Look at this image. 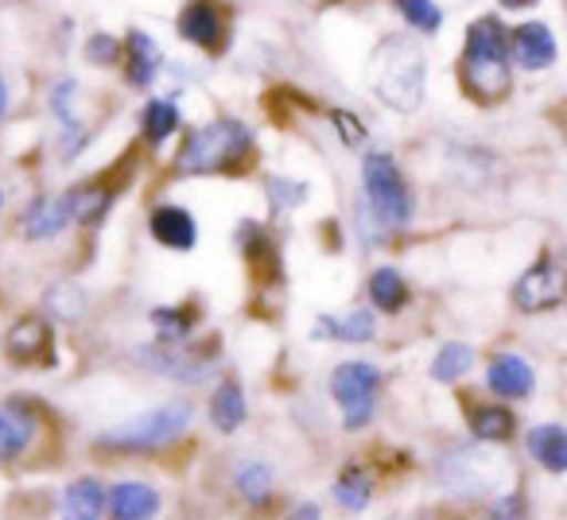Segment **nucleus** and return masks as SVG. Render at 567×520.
<instances>
[{
  "label": "nucleus",
  "instance_id": "1",
  "mask_svg": "<svg viewBox=\"0 0 567 520\" xmlns=\"http://www.w3.org/2000/svg\"><path fill=\"white\" fill-rule=\"evenodd\" d=\"M373 97L396 113H416L427 90V59L409 35H385L370 59Z\"/></svg>",
  "mask_w": 567,
  "mask_h": 520
},
{
  "label": "nucleus",
  "instance_id": "2",
  "mask_svg": "<svg viewBox=\"0 0 567 520\" xmlns=\"http://www.w3.org/2000/svg\"><path fill=\"white\" fill-rule=\"evenodd\" d=\"M252 152V133L237 117H218L187 133L179 156H175V175H221L237 171Z\"/></svg>",
  "mask_w": 567,
  "mask_h": 520
},
{
  "label": "nucleus",
  "instance_id": "3",
  "mask_svg": "<svg viewBox=\"0 0 567 520\" xmlns=\"http://www.w3.org/2000/svg\"><path fill=\"white\" fill-rule=\"evenodd\" d=\"M463 79L478 102H497L509 94V32L497 17H478L466 28Z\"/></svg>",
  "mask_w": 567,
  "mask_h": 520
},
{
  "label": "nucleus",
  "instance_id": "4",
  "mask_svg": "<svg viewBox=\"0 0 567 520\" xmlns=\"http://www.w3.org/2000/svg\"><path fill=\"white\" fill-rule=\"evenodd\" d=\"M190 419H195V408H190L187 401H167V404H159V408L144 412V416L125 419V424L113 427V431H102L97 435V447L117 450V455H128V450H159L179 439Z\"/></svg>",
  "mask_w": 567,
  "mask_h": 520
},
{
  "label": "nucleus",
  "instance_id": "5",
  "mask_svg": "<svg viewBox=\"0 0 567 520\" xmlns=\"http://www.w3.org/2000/svg\"><path fill=\"white\" fill-rule=\"evenodd\" d=\"M362 187H365V202L378 214V221H385V226H393V229L409 226L416 202H412L409 183H404L401 167H396V159L389 156V152H365Z\"/></svg>",
  "mask_w": 567,
  "mask_h": 520
},
{
  "label": "nucleus",
  "instance_id": "6",
  "mask_svg": "<svg viewBox=\"0 0 567 520\" xmlns=\"http://www.w3.org/2000/svg\"><path fill=\"white\" fill-rule=\"evenodd\" d=\"M381 388V370L370 362H347L331 373V396L339 401L347 427H365Z\"/></svg>",
  "mask_w": 567,
  "mask_h": 520
},
{
  "label": "nucleus",
  "instance_id": "7",
  "mask_svg": "<svg viewBox=\"0 0 567 520\" xmlns=\"http://www.w3.org/2000/svg\"><path fill=\"white\" fill-rule=\"evenodd\" d=\"M559 300H564V269L556 260H540L513 288V303L520 311H551L559 308Z\"/></svg>",
  "mask_w": 567,
  "mask_h": 520
},
{
  "label": "nucleus",
  "instance_id": "8",
  "mask_svg": "<svg viewBox=\"0 0 567 520\" xmlns=\"http://www.w3.org/2000/svg\"><path fill=\"white\" fill-rule=\"evenodd\" d=\"M179 35L190 48L218 55L221 40H226V17L214 0H187V9L179 12Z\"/></svg>",
  "mask_w": 567,
  "mask_h": 520
},
{
  "label": "nucleus",
  "instance_id": "9",
  "mask_svg": "<svg viewBox=\"0 0 567 520\" xmlns=\"http://www.w3.org/2000/svg\"><path fill=\"white\" fill-rule=\"evenodd\" d=\"M556 35L544 20H528L509 32V59L525 71H548L556 63Z\"/></svg>",
  "mask_w": 567,
  "mask_h": 520
},
{
  "label": "nucleus",
  "instance_id": "10",
  "mask_svg": "<svg viewBox=\"0 0 567 520\" xmlns=\"http://www.w3.org/2000/svg\"><path fill=\"white\" fill-rule=\"evenodd\" d=\"M121 59L128 63V86H136V90L152 86L156 74H159V66H164V51H159L156 40H152L148 32H141V28H133V32L125 35Z\"/></svg>",
  "mask_w": 567,
  "mask_h": 520
},
{
  "label": "nucleus",
  "instance_id": "11",
  "mask_svg": "<svg viewBox=\"0 0 567 520\" xmlns=\"http://www.w3.org/2000/svg\"><path fill=\"white\" fill-rule=\"evenodd\" d=\"M148 226H152V237H156L159 245H167V249L187 252L198 245V221L190 218V210H183V206H172V202L156 206Z\"/></svg>",
  "mask_w": 567,
  "mask_h": 520
},
{
  "label": "nucleus",
  "instance_id": "12",
  "mask_svg": "<svg viewBox=\"0 0 567 520\" xmlns=\"http://www.w3.org/2000/svg\"><path fill=\"white\" fill-rule=\"evenodd\" d=\"M486 385L494 388L497 396H505V401H520V396L533 393L536 373L520 354H497L486 370Z\"/></svg>",
  "mask_w": 567,
  "mask_h": 520
},
{
  "label": "nucleus",
  "instance_id": "13",
  "mask_svg": "<svg viewBox=\"0 0 567 520\" xmlns=\"http://www.w3.org/2000/svg\"><path fill=\"white\" fill-rule=\"evenodd\" d=\"M4 350H9V357L20 365H35L40 357H51V326L43 323L40 315L20 319L9 331V339H4Z\"/></svg>",
  "mask_w": 567,
  "mask_h": 520
},
{
  "label": "nucleus",
  "instance_id": "14",
  "mask_svg": "<svg viewBox=\"0 0 567 520\" xmlns=\"http://www.w3.org/2000/svg\"><path fill=\"white\" fill-rule=\"evenodd\" d=\"M159 512V493L148 481H117L110 493L113 520H152Z\"/></svg>",
  "mask_w": 567,
  "mask_h": 520
},
{
  "label": "nucleus",
  "instance_id": "15",
  "mask_svg": "<svg viewBox=\"0 0 567 520\" xmlns=\"http://www.w3.org/2000/svg\"><path fill=\"white\" fill-rule=\"evenodd\" d=\"M141 354V362L148 365V370L164 373V377H175V381H203L206 373H210V362H198V357L183 354L179 346H141L136 350Z\"/></svg>",
  "mask_w": 567,
  "mask_h": 520
},
{
  "label": "nucleus",
  "instance_id": "16",
  "mask_svg": "<svg viewBox=\"0 0 567 520\" xmlns=\"http://www.w3.org/2000/svg\"><path fill=\"white\" fill-rule=\"evenodd\" d=\"M24 233L32 237V241H48V237L63 233L66 226H71V214H66V195L63 198H35L32 206L24 210Z\"/></svg>",
  "mask_w": 567,
  "mask_h": 520
},
{
  "label": "nucleus",
  "instance_id": "17",
  "mask_svg": "<svg viewBox=\"0 0 567 520\" xmlns=\"http://www.w3.org/2000/svg\"><path fill=\"white\" fill-rule=\"evenodd\" d=\"M373 331H378V323H373L370 311H350V315H323L316 319V339L323 342H373Z\"/></svg>",
  "mask_w": 567,
  "mask_h": 520
},
{
  "label": "nucleus",
  "instance_id": "18",
  "mask_svg": "<svg viewBox=\"0 0 567 520\" xmlns=\"http://www.w3.org/2000/svg\"><path fill=\"white\" fill-rule=\"evenodd\" d=\"M35 439V416L20 404H0V458H17Z\"/></svg>",
  "mask_w": 567,
  "mask_h": 520
},
{
  "label": "nucleus",
  "instance_id": "19",
  "mask_svg": "<svg viewBox=\"0 0 567 520\" xmlns=\"http://www.w3.org/2000/svg\"><path fill=\"white\" fill-rule=\"evenodd\" d=\"M105 489L94 478H79L63 489V520H102Z\"/></svg>",
  "mask_w": 567,
  "mask_h": 520
},
{
  "label": "nucleus",
  "instance_id": "20",
  "mask_svg": "<svg viewBox=\"0 0 567 520\" xmlns=\"http://www.w3.org/2000/svg\"><path fill=\"white\" fill-rule=\"evenodd\" d=\"M528 450L533 458L551 474H564L567 470V431L559 424H540L528 431Z\"/></svg>",
  "mask_w": 567,
  "mask_h": 520
},
{
  "label": "nucleus",
  "instance_id": "21",
  "mask_svg": "<svg viewBox=\"0 0 567 520\" xmlns=\"http://www.w3.org/2000/svg\"><path fill=\"white\" fill-rule=\"evenodd\" d=\"M141 133L152 148H159V144L172 141V136L179 133V105H175V97H152V102L144 105Z\"/></svg>",
  "mask_w": 567,
  "mask_h": 520
},
{
  "label": "nucleus",
  "instance_id": "22",
  "mask_svg": "<svg viewBox=\"0 0 567 520\" xmlns=\"http://www.w3.org/2000/svg\"><path fill=\"white\" fill-rule=\"evenodd\" d=\"M110 202H113V190H102V187H94V183H86V187H74L71 195H66V214H71V221H79V226H94V221H102L105 214H110Z\"/></svg>",
  "mask_w": 567,
  "mask_h": 520
},
{
  "label": "nucleus",
  "instance_id": "23",
  "mask_svg": "<svg viewBox=\"0 0 567 520\" xmlns=\"http://www.w3.org/2000/svg\"><path fill=\"white\" fill-rule=\"evenodd\" d=\"M370 300H373V308H381L385 315H393V311H401L404 303H409V284H404V277L393 264H381L370 277Z\"/></svg>",
  "mask_w": 567,
  "mask_h": 520
},
{
  "label": "nucleus",
  "instance_id": "24",
  "mask_svg": "<svg viewBox=\"0 0 567 520\" xmlns=\"http://www.w3.org/2000/svg\"><path fill=\"white\" fill-rule=\"evenodd\" d=\"M210 419L218 431H237V427L245 424V393L234 381L218 385V393H214V401H210Z\"/></svg>",
  "mask_w": 567,
  "mask_h": 520
},
{
  "label": "nucleus",
  "instance_id": "25",
  "mask_svg": "<svg viewBox=\"0 0 567 520\" xmlns=\"http://www.w3.org/2000/svg\"><path fill=\"white\" fill-rule=\"evenodd\" d=\"M370 497H373V478L362 466H350V470L339 474V481H334V501H339L342 509H350V512L365 509Z\"/></svg>",
  "mask_w": 567,
  "mask_h": 520
},
{
  "label": "nucleus",
  "instance_id": "26",
  "mask_svg": "<svg viewBox=\"0 0 567 520\" xmlns=\"http://www.w3.org/2000/svg\"><path fill=\"white\" fill-rule=\"evenodd\" d=\"M471 431L474 439H486V443H502L513 435V412L502 408V404H486V408H474L471 412Z\"/></svg>",
  "mask_w": 567,
  "mask_h": 520
},
{
  "label": "nucleus",
  "instance_id": "27",
  "mask_svg": "<svg viewBox=\"0 0 567 520\" xmlns=\"http://www.w3.org/2000/svg\"><path fill=\"white\" fill-rule=\"evenodd\" d=\"M471 370H474V350L466 342H447L432 362V377L443 381V385H451V381H458Z\"/></svg>",
  "mask_w": 567,
  "mask_h": 520
},
{
  "label": "nucleus",
  "instance_id": "28",
  "mask_svg": "<svg viewBox=\"0 0 567 520\" xmlns=\"http://www.w3.org/2000/svg\"><path fill=\"white\" fill-rule=\"evenodd\" d=\"M152 323H156L159 342H164V346H183V342L190 339V331H195V315H190L187 308H159V311H152Z\"/></svg>",
  "mask_w": 567,
  "mask_h": 520
},
{
  "label": "nucleus",
  "instance_id": "29",
  "mask_svg": "<svg viewBox=\"0 0 567 520\" xmlns=\"http://www.w3.org/2000/svg\"><path fill=\"white\" fill-rule=\"evenodd\" d=\"M237 493L249 505H268V497H272V474H268V466L245 462L241 470H237Z\"/></svg>",
  "mask_w": 567,
  "mask_h": 520
},
{
  "label": "nucleus",
  "instance_id": "30",
  "mask_svg": "<svg viewBox=\"0 0 567 520\" xmlns=\"http://www.w3.org/2000/svg\"><path fill=\"white\" fill-rule=\"evenodd\" d=\"M393 4H396V12H401V17L416 28V32L432 35V32H440V28H443V12H440V4H435V0H393Z\"/></svg>",
  "mask_w": 567,
  "mask_h": 520
},
{
  "label": "nucleus",
  "instance_id": "31",
  "mask_svg": "<svg viewBox=\"0 0 567 520\" xmlns=\"http://www.w3.org/2000/svg\"><path fill=\"white\" fill-rule=\"evenodd\" d=\"M265 190H268V202H272L276 214L296 210V206H303V198H308V183L284 179V175H268Z\"/></svg>",
  "mask_w": 567,
  "mask_h": 520
},
{
  "label": "nucleus",
  "instance_id": "32",
  "mask_svg": "<svg viewBox=\"0 0 567 520\" xmlns=\"http://www.w3.org/2000/svg\"><path fill=\"white\" fill-rule=\"evenodd\" d=\"M48 308L55 311L59 319H79L82 311H86V295H82L74 284H59L48 292Z\"/></svg>",
  "mask_w": 567,
  "mask_h": 520
},
{
  "label": "nucleus",
  "instance_id": "33",
  "mask_svg": "<svg viewBox=\"0 0 567 520\" xmlns=\"http://www.w3.org/2000/svg\"><path fill=\"white\" fill-rule=\"evenodd\" d=\"M86 63L90 66H113L121 63V43L110 32H94L86 40Z\"/></svg>",
  "mask_w": 567,
  "mask_h": 520
},
{
  "label": "nucleus",
  "instance_id": "34",
  "mask_svg": "<svg viewBox=\"0 0 567 520\" xmlns=\"http://www.w3.org/2000/svg\"><path fill=\"white\" fill-rule=\"evenodd\" d=\"M331 121L339 125V136L350 144V148H358V144L365 141V128H362V121L358 117H350L347 110H331Z\"/></svg>",
  "mask_w": 567,
  "mask_h": 520
},
{
  "label": "nucleus",
  "instance_id": "35",
  "mask_svg": "<svg viewBox=\"0 0 567 520\" xmlns=\"http://www.w3.org/2000/svg\"><path fill=\"white\" fill-rule=\"evenodd\" d=\"M520 512H525V501H520V493H509L505 501L494 505V512H489V517H494V520H520Z\"/></svg>",
  "mask_w": 567,
  "mask_h": 520
},
{
  "label": "nucleus",
  "instance_id": "36",
  "mask_svg": "<svg viewBox=\"0 0 567 520\" xmlns=\"http://www.w3.org/2000/svg\"><path fill=\"white\" fill-rule=\"evenodd\" d=\"M288 520H323V512H319V505H300Z\"/></svg>",
  "mask_w": 567,
  "mask_h": 520
},
{
  "label": "nucleus",
  "instance_id": "37",
  "mask_svg": "<svg viewBox=\"0 0 567 520\" xmlns=\"http://www.w3.org/2000/svg\"><path fill=\"white\" fill-rule=\"evenodd\" d=\"M9 113V86H4V79H0V117Z\"/></svg>",
  "mask_w": 567,
  "mask_h": 520
},
{
  "label": "nucleus",
  "instance_id": "38",
  "mask_svg": "<svg viewBox=\"0 0 567 520\" xmlns=\"http://www.w3.org/2000/svg\"><path fill=\"white\" fill-rule=\"evenodd\" d=\"M502 9H528V4H536V0H497Z\"/></svg>",
  "mask_w": 567,
  "mask_h": 520
}]
</instances>
